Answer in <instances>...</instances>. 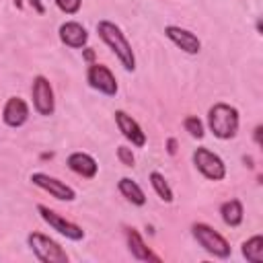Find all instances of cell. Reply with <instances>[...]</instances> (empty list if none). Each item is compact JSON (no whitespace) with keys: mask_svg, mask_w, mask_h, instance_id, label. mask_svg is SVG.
<instances>
[{"mask_svg":"<svg viewBox=\"0 0 263 263\" xmlns=\"http://www.w3.org/2000/svg\"><path fill=\"white\" fill-rule=\"evenodd\" d=\"M53 4L58 6L60 12H64V14H68V16L78 14L80 8H82V0H53Z\"/></svg>","mask_w":263,"mask_h":263,"instance_id":"obj_22","label":"cell"},{"mask_svg":"<svg viewBox=\"0 0 263 263\" xmlns=\"http://www.w3.org/2000/svg\"><path fill=\"white\" fill-rule=\"evenodd\" d=\"M240 253L249 263H263V234H253L251 238L242 240Z\"/></svg>","mask_w":263,"mask_h":263,"instance_id":"obj_18","label":"cell"},{"mask_svg":"<svg viewBox=\"0 0 263 263\" xmlns=\"http://www.w3.org/2000/svg\"><path fill=\"white\" fill-rule=\"evenodd\" d=\"M123 234H125L127 251L132 253V257H134L136 261H148V263H160V261H162V257L156 255V253L144 242V238H142V234L138 232V228L125 226Z\"/></svg>","mask_w":263,"mask_h":263,"instance_id":"obj_12","label":"cell"},{"mask_svg":"<svg viewBox=\"0 0 263 263\" xmlns=\"http://www.w3.org/2000/svg\"><path fill=\"white\" fill-rule=\"evenodd\" d=\"M148 181H150V185H152V189H154V193L158 195V199H160V201H164V203H173V201H175L173 187L168 185V181L164 179V175H162V173L152 171V173L148 175Z\"/></svg>","mask_w":263,"mask_h":263,"instance_id":"obj_19","label":"cell"},{"mask_svg":"<svg viewBox=\"0 0 263 263\" xmlns=\"http://www.w3.org/2000/svg\"><path fill=\"white\" fill-rule=\"evenodd\" d=\"M113 117H115V125H117V129L121 132V136H123L134 148H144V146H146V142H148L146 132L142 129V125H140L127 111H123V109H115Z\"/></svg>","mask_w":263,"mask_h":263,"instance_id":"obj_11","label":"cell"},{"mask_svg":"<svg viewBox=\"0 0 263 263\" xmlns=\"http://www.w3.org/2000/svg\"><path fill=\"white\" fill-rule=\"evenodd\" d=\"M12 4H14L16 10H23L25 8V0H12Z\"/></svg>","mask_w":263,"mask_h":263,"instance_id":"obj_27","label":"cell"},{"mask_svg":"<svg viewBox=\"0 0 263 263\" xmlns=\"http://www.w3.org/2000/svg\"><path fill=\"white\" fill-rule=\"evenodd\" d=\"M183 127H185V132H187L191 138H195V140H201V138L205 136V125H203V121H201L197 115H187V117L183 119Z\"/></svg>","mask_w":263,"mask_h":263,"instance_id":"obj_20","label":"cell"},{"mask_svg":"<svg viewBox=\"0 0 263 263\" xmlns=\"http://www.w3.org/2000/svg\"><path fill=\"white\" fill-rule=\"evenodd\" d=\"M27 245H29L31 253L35 255V259L41 263H68L70 261L66 249L55 238H51L43 232H37V230L29 232Z\"/></svg>","mask_w":263,"mask_h":263,"instance_id":"obj_4","label":"cell"},{"mask_svg":"<svg viewBox=\"0 0 263 263\" xmlns=\"http://www.w3.org/2000/svg\"><path fill=\"white\" fill-rule=\"evenodd\" d=\"M261 134H263V125L257 123L255 129H253V142H255L257 146H261V142H263V140H261Z\"/></svg>","mask_w":263,"mask_h":263,"instance_id":"obj_25","label":"cell"},{"mask_svg":"<svg viewBox=\"0 0 263 263\" xmlns=\"http://www.w3.org/2000/svg\"><path fill=\"white\" fill-rule=\"evenodd\" d=\"M97 33L101 37V41L111 49V53L117 58V62L123 66L125 72H134L136 70V53L132 49L129 39L125 37V33L121 31L119 25H115L113 21H99L97 23Z\"/></svg>","mask_w":263,"mask_h":263,"instance_id":"obj_1","label":"cell"},{"mask_svg":"<svg viewBox=\"0 0 263 263\" xmlns=\"http://www.w3.org/2000/svg\"><path fill=\"white\" fill-rule=\"evenodd\" d=\"M164 37H166L175 47H179L183 53H187V55H197V53L201 51V39H199L193 31H189V29H185V27L166 25V27H164Z\"/></svg>","mask_w":263,"mask_h":263,"instance_id":"obj_10","label":"cell"},{"mask_svg":"<svg viewBox=\"0 0 263 263\" xmlns=\"http://www.w3.org/2000/svg\"><path fill=\"white\" fill-rule=\"evenodd\" d=\"M191 158H193V164H195V168L208 179V181H224L226 179V162L222 160V156L220 154H216V152H212L210 148H205V146H199V148H195L193 150V154H191Z\"/></svg>","mask_w":263,"mask_h":263,"instance_id":"obj_5","label":"cell"},{"mask_svg":"<svg viewBox=\"0 0 263 263\" xmlns=\"http://www.w3.org/2000/svg\"><path fill=\"white\" fill-rule=\"evenodd\" d=\"M115 156H117V160H119L123 166H127V168L136 166V156H134V150H132L129 146H125V144L117 146V148H115Z\"/></svg>","mask_w":263,"mask_h":263,"instance_id":"obj_21","label":"cell"},{"mask_svg":"<svg viewBox=\"0 0 263 263\" xmlns=\"http://www.w3.org/2000/svg\"><path fill=\"white\" fill-rule=\"evenodd\" d=\"M95 58H97L95 49H92V47H88V45H84V47H82V60H84L86 64H92V62H95Z\"/></svg>","mask_w":263,"mask_h":263,"instance_id":"obj_24","label":"cell"},{"mask_svg":"<svg viewBox=\"0 0 263 263\" xmlns=\"http://www.w3.org/2000/svg\"><path fill=\"white\" fill-rule=\"evenodd\" d=\"M191 236L195 242L214 259H228L232 255V247L224 234H220L214 226L208 222H193L191 224Z\"/></svg>","mask_w":263,"mask_h":263,"instance_id":"obj_3","label":"cell"},{"mask_svg":"<svg viewBox=\"0 0 263 263\" xmlns=\"http://www.w3.org/2000/svg\"><path fill=\"white\" fill-rule=\"evenodd\" d=\"M27 2H29V6H31L37 14H43V12H45V6H43L41 0H27Z\"/></svg>","mask_w":263,"mask_h":263,"instance_id":"obj_26","label":"cell"},{"mask_svg":"<svg viewBox=\"0 0 263 263\" xmlns=\"http://www.w3.org/2000/svg\"><path fill=\"white\" fill-rule=\"evenodd\" d=\"M117 191H119L121 197H125L132 205H138V208L146 205V193H144V189L138 185V181H134L132 177H121V179L117 181Z\"/></svg>","mask_w":263,"mask_h":263,"instance_id":"obj_17","label":"cell"},{"mask_svg":"<svg viewBox=\"0 0 263 263\" xmlns=\"http://www.w3.org/2000/svg\"><path fill=\"white\" fill-rule=\"evenodd\" d=\"M164 148H166V154L168 156H175L177 154V150H179V142H177V138H166V144H164Z\"/></svg>","mask_w":263,"mask_h":263,"instance_id":"obj_23","label":"cell"},{"mask_svg":"<svg viewBox=\"0 0 263 263\" xmlns=\"http://www.w3.org/2000/svg\"><path fill=\"white\" fill-rule=\"evenodd\" d=\"M31 101H33V109L37 111V115L41 117H49L55 113V95H53V86L49 82L47 76L37 74L31 82Z\"/></svg>","mask_w":263,"mask_h":263,"instance_id":"obj_7","label":"cell"},{"mask_svg":"<svg viewBox=\"0 0 263 263\" xmlns=\"http://www.w3.org/2000/svg\"><path fill=\"white\" fill-rule=\"evenodd\" d=\"M37 214H39V218H41L51 230H55L60 236H64V238H68V240H74V242H78V240L84 238V230H82V226H78L76 222L64 218L62 214H58V212L51 210L49 205L37 203Z\"/></svg>","mask_w":263,"mask_h":263,"instance_id":"obj_6","label":"cell"},{"mask_svg":"<svg viewBox=\"0 0 263 263\" xmlns=\"http://www.w3.org/2000/svg\"><path fill=\"white\" fill-rule=\"evenodd\" d=\"M86 82L92 90L105 95V97H115L119 92V84H117V78L113 74V70L105 64H99V62H92L88 64L86 68Z\"/></svg>","mask_w":263,"mask_h":263,"instance_id":"obj_8","label":"cell"},{"mask_svg":"<svg viewBox=\"0 0 263 263\" xmlns=\"http://www.w3.org/2000/svg\"><path fill=\"white\" fill-rule=\"evenodd\" d=\"M31 183H33L35 187L43 189L45 193H49L51 197L60 199V201H74V199H76V189H74V187H70V185L64 183L62 179L51 177V175H47V173H41V171L31 173Z\"/></svg>","mask_w":263,"mask_h":263,"instance_id":"obj_9","label":"cell"},{"mask_svg":"<svg viewBox=\"0 0 263 263\" xmlns=\"http://www.w3.org/2000/svg\"><path fill=\"white\" fill-rule=\"evenodd\" d=\"M220 218L226 226L230 228H238L245 220V205L238 197H230L226 201L220 203Z\"/></svg>","mask_w":263,"mask_h":263,"instance_id":"obj_16","label":"cell"},{"mask_svg":"<svg viewBox=\"0 0 263 263\" xmlns=\"http://www.w3.org/2000/svg\"><path fill=\"white\" fill-rule=\"evenodd\" d=\"M240 127V113L234 105L218 101L208 109V129L218 140H232Z\"/></svg>","mask_w":263,"mask_h":263,"instance_id":"obj_2","label":"cell"},{"mask_svg":"<svg viewBox=\"0 0 263 263\" xmlns=\"http://www.w3.org/2000/svg\"><path fill=\"white\" fill-rule=\"evenodd\" d=\"M58 37H60V41L66 47H70V49H82L88 43V37L90 35H88V31H86V27L82 23H78V21H66V23L60 25Z\"/></svg>","mask_w":263,"mask_h":263,"instance_id":"obj_14","label":"cell"},{"mask_svg":"<svg viewBox=\"0 0 263 263\" xmlns=\"http://www.w3.org/2000/svg\"><path fill=\"white\" fill-rule=\"evenodd\" d=\"M2 121L12 129L23 127L29 121V103L21 97H8L2 107Z\"/></svg>","mask_w":263,"mask_h":263,"instance_id":"obj_13","label":"cell"},{"mask_svg":"<svg viewBox=\"0 0 263 263\" xmlns=\"http://www.w3.org/2000/svg\"><path fill=\"white\" fill-rule=\"evenodd\" d=\"M66 164L74 175H78L82 179H95L99 175V162L95 160V156H90L88 152H82V150L68 154Z\"/></svg>","mask_w":263,"mask_h":263,"instance_id":"obj_15","label":"cell"}]
</instances>
